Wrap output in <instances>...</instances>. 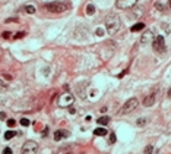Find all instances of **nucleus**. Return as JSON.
Segmentation results:
<instances>
[{"instance_id":"obj_1","label":"nucleus","mask_w":171,"mask_h":154,"mask_svg":"<svg viewBox=\"0 0 171 154\" xmlns=\"http://www.w3.org/2000/svg\"><path fill=\"white\" fill-rule=\"evenodd\" d=\"M122 27V22H120V18L117 15H108L105 18V30L108 34H116L119 33Z\"/></svg>"},{"instance_id":"obj_2","label":"nucleus","mask_w":171,"mask_h":154,"mask_svg":"<svg viewBox=\"0 0 171 154\" xmlns=\"http://www.w3.org/2000/svg\"><path fill=\"white\" fill-rule=\"evenodd\" d=\"M45 9L51 13H62V12H66L69 9V4L63 3V1H53V3H47Z\"/></svg>"},{"instance_id":"obj_3","label":"nucleus","mask_w":171,"mask_h":154,"mask_svg":"<svg viewBox=\"0 0 171 154\" xmlns=\"http://www.w3.org/2000/svg\"><path fill=\"white\" fill-rule=\"evenodd\" d=\"M75 103V97L72 93H63L57 98V106L59 107H70Z\"/></svg>"},{"instance_id":"obj_4","label":"nucleus","mask_w":171,"mask_h":154,"mask_svg":"<svg viewBox=\"0 0 171 154\" xmlns=\"http://www.w3.org/2000/svg\"><path fill=\"white\" fill-rule=\"evenodd\" d=\"M137 104H139V101H137V98H130V100H127L124 104H123V107L119 110V115H127V113H130V112H133L136 107H137Z\"/></svg>"},{"instance_id":"obj_5","label":"nucleus","mask_w":171,"mask_h":154,"mask_svg":"<svg viewBox=\"0 0 171 154\" xmlns=\"http://www.w3.org/2000/svg\"><path fill=\"white\" fill-rule=\"evenodd\" d=\"M152 47H154V50H155L157 53H160V54L165 53V51H167V46H165V40H164V37H162V35L155 37L154 43H152Z\"/></svg>"},{"instance_id":"obj_6","label":"nucleus","mask_w":171,"mask_h":154,"mask_svg":"<svg viewBox=\"0 0 171 154\" xmlns=\"http://www.w3.org/2000/svg\"><path fill=\"white\" fill-rule=\"evenodd\" d=\"M38 150H40V147H38V144H37L35 141H26V142L22 145L21 153L22 154H37Z\"/></svg>"},{"instance_id":"obj_7","label":"nucleus","mask_w":171,"mask_h":154,"mask_svg":"<svg viewBox=\"0 0 171 154\" xmlns=\"http://www.w3.org/2000/svg\"><path fill=\"white\" fill-rule=\"evenodd\" d=\"M137 3V0H116V7L117 9H130Z\"/></svg>"},{"instance_id":"obj_8","label":"nucleus","mask_w":171,"mask_h":154,"mask_svg":"<svg viewBox=\"0 0 171 154\" xmlns=\"http://www.w3.org/2000/svg\"><path fill=\"white\" fill-rule=\"evenodd\" d=\"M154 33L151 31V30H148V31H145L143 34H142V37H140V44H143V46H146V44H152L154 43Z\"/></svg>"},{"instance_id":"obj_9","label":"nucleus","mask_w":171,"mask_h":154,"mask_svg":"<svg viewBox=\"0 0 171 154\" xmlns=\"http://www.w3.org/2000/svg\"><path fill=\"white\" fill-rule=\"evenodd\" d=\"M154 103H155V93H152L151 95L145 97V100H143V106L145 107H151Z\"/></svg>"},{"instance_id":"obj_10","label":"nucleus","mask_w":171,"mask_h":154,"mask_svg":"<svg viewBox=\"0 0 171 154\" xmlns=\"http://www.w3.org/2000/svg\"><path fill=\"white\" fill-rule=\"evenodd\" d=\"M67 135H69L67 131H56V132H54V140H56V141H60V140L66 138Z\"/></svg>"},{"instance_id":"obj_11","label":"nucleus","mask_w":171,"mask_h":154,"mask_svg":"<svg viewBox=\"0 0 171 154\" xmlns=\"http://www.w3.org/2000/svg\"><path fill=\"white\" fill-rule=\"evenodd\" d=\"M94 135H97V137H105L107 135V129L104 126H99V128H97L94 131Z\"/></svg>"},{"instance_id":"obj_12","label":"nucleus","mask_w":171,"mask_h":154,"mask_svg":"<svg viewBox=\"0 0 171 154\" xmlns=\"http://www.w3.org/2000/svg\"><path fill=\"white\" fill-rule=\"evenodd\" d=\"M143 28H145V25H143L142 22H137V24H135V25L130 28V31H132V33H136V31H142Z\"/></svg>"},{"instance_id":"obj_13","label":"nucleus","mask_w":171,"mask_h":154,"mask_svg":"<svg viewBox=\"0 0 171 154\" xmlns=\"http://www.w3.org/2000/svg\"><path fill=\"white\" fill-rule=\"evenodd\" d=\"M97 122H98V125H99V126H105V125L110 122V117H108V116H101Z\"/></svg>"},{"instance_id":"obj_14","label":"nucleus","mask_w":171,"mask_h":154,"mask_svg":"<svg viewBox=\"0 0 171 154\" xmlns=\"http://www.w3.org/2000/svg\"><path fill=\"white\" fill-rule=\"evenodd\" d=\"M13 137H16V132H15V131H6V134H4V140H12Z\"/></svg>"},{"instance_id":"obj_15","label":"nucleus","mask_w":171,"mask_h":154,"mask_svg":"<svg viewBox=\"0 0 171 154\" xmlns=\"http://www.w3.org/2000/svg\"><path fill=\"white\" fill-rule=\"evenodd\" d=\"M86 13L88 15H94L95 13V6L94 4H88L86 6Z\"/></svg>"},{"instance_id":"obj_16","label":"nucleus","mask_w":171,"mask_h":154,"mask_svg":"<svg viewBox=\"0 0 171 154\" xmlns=\"http://www.w3.org/2000/svg\"><path fill=\"white\" fill-rule=\"evenodd\" d=\"M25 12L26 13H35V6H32V4L25 6Z\"/></svg>"},{"instance_id":"obj_17","label":"nucleus","mask_w":171,"mask_h":154,"mask_svg":"<svg viewBox=\"0 0 171 154\" xmlns=\"http://www.w3.org/2000/svg\"><path fill=\"white\" fill-rule=\"evenodd\" d=\"M146 122H148V119H145V117H140V119H137L136 125H137V126H143V125H146Z\"/></svg>"},{"instance_id":"obj_18","label":"nucleus","mask_w":171,"mask_h":154,"mask_svg":"<svg viewBox=\"0 0 171 154\" xmlns=\"http://www.w3.org/2000/svg\"><path fill=\"white\" fill-rule=\"evenodd\" d=\"M154 153V147L152 145H146L145 150H143V154H152Z\"/></svg>"},{"instance_id":"obj_19","label":"nucleus","mask_w":171,"mask_h":154,"mask_svg":"<svg viewBox=\"0 0 171 154\" xmlns=\"http://www.w3.org/2000/svg\"><path fill=\"white\" fill-rule=\"evenodd\" d=\"M4 91H7V85L3 81H0V93H4Z\"/></svg>"},{"instance_id":"obj_20","label":"nucleus","mask_w":171,"mask_h":154,"mask_svg":"<svg viewBox=\"0 0 171 154\" xmlns=\"http://www.w3.org/2000/svg\"><path fill=\"white\" fill-rule=\"evenodd\" d=\"M21 125H22V126H29V120H28L26 117H22V119H21Z\"/></svg>"},{"instance_id":"obj_21","label":"nucleus","mask_w":171,"mask_h":154,"mask_svg":"<svg viewBox=\"0 0 171 154\" xmlns=\"http://www.w3.org/2000/svg\"><path fill=\"white\" fill-rule=\"evenodd\" d=\"M113 142H116V134H110V144H113Z\"/></svg>"},{"instance_id":"obj_22","label":"nucleus","mask_w":171,"mask_h":154,"mask_svg":"<svg viewBox=\"0 0 171 154\" xmlns=\"http://www.w3.org/2000/svg\"><path fill=\"white\" fill-rule=\"evenodd\" d=\"M3 154H13V151H12V148H9V147H6V148L3 150Z\"/></svg>"},{"instance_id":"obj_23","label":"nucleus","mask_w":171,"mask_h":154,"mask_svg":"<svg viewBox=\"0 0 171 154\" xmlns=\"http://www.w3.org/2000/svg\"><path fill=\"white\" fill-rule=\"evenodd\" d=\"M97 35H99V37L104 35V30H102V28H98V30H97Z\"/></svg>"},{"instance_id":"obj_24","label":"nucleus","mask_w":171,"mask_h":154,"mask_svg":"<svg viewBox=\"0 0 171 154\" xmlns=\"http://www.w3.org/2000/svg\"><path fill=\"white\" fill-rule=\"evenodd\" d=\"M15 125V119H9L7 120V126H13Z\"/></svg>"},{"instance_id":"obj_25","label":"nucleus","mask_w":171,"mask_h":154,"mask_svg":"<svg viewBox=\"0 0 171 154\" xmlns=\"http://www.w3.org/2000/svg\"><path fill=\"white\" fill-rule=\"evenodd\" d=\"M155 6L158 7V10H164V4H161V3H157Z\"/></svg>"},{"instance_id":"obj_26","label":"nucleus","mask_w":171,"mask_h":154,"mask_svg":"<svg viewBox=\"0 0 171 154\" xmlns=\"http://www.w3.org/2000/svg\"><path fill=\"white\" fill-rule=\"evenodd\" d=\"M6 22H18V19L16 18H9V19H6Z\"/></svg>"},{"instance_id":"obj_27","label":"nucleus","mask_w":171,"mask_h":154,"mask_svg":"<svg viewBox=\"0 0 171 154\" xmlns=\"http://www.w3.org/2000/svg\"><path fill=\"white\" fill-rule=\"evenodd\" d=\"M25 35V33H18L16 35H15V38H21V37H24Z\"/></svg>"},{"instance_id":"obj_28","label":"nucleus","mask_w":171,"mask_h":154,"mask_svg":"<svg viewBox=\"0 0 171 154\" xmlns=\"http://www.w3.org/2000/svg\"><path fill=\"white\" fill-rule=\"evenodd\" d=\"M3 37H4V38H9V37H10V34H9V31H4V34H3Z\"/></svg>"},{"instance_id":"obj_29","label":"nucleus","mask_w":171,"mask_h":154,"mask_svg":"<svg viewBox=\"0 0 171 154\" xmlns=\"http://www.w3.org/2000/svg\"><path fill=\"white\" fill-rule=\"evenodd\" d=\"M0 119H6V113H4V112L0 113Z\"/></svg>"},{"instance_id":"obj_30","label":"nucleus","mask_w":171,"mask_h":154,"mask_svg":"<svg viewBox=\"0 0 171 154\" xmlns=\"http://www.w3.org/2000/svg\"><path fill=\"white\" fill-rule=\"evenodd\" d=\"M168 97H171V88L168 90Z\"/></svg>"},{"instance_id":"obj_31","label":"nucleus","mask_w":171,"mask_h":154,"mask_svg":"<svg viewBox=\"0 0 171 154\" xmlns=\"http://www.w3.org/2000/svg\"><path fill=\"white\" fill-rule=\"evenodd\" d=\"M168 6H170V7H171V0H170V1H168Z\"/></svg>"},{"instance_id":"obj_32","label":"nucleus","mask_w":171,"mask_h":154,"mask_svg":"<svg viewBox=\"0 0 171 154\" xmlns=\"http://www.w3.org/2000/svg\"><path fill=\"white\" fill-rule=\"evenodd\" d=\"M67 154H70V153H67Z\"/></svg>"}]
</instances>
